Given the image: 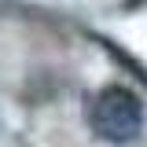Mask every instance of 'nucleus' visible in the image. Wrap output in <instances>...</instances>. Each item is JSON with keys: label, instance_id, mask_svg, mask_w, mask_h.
Here are the masks:
<instances>
[{"label": "nucleus", "instance_id": "1", "mask_svg": "<svg viewBox=\"0 0 147 147\" xmlns=\"http://www.w3.org/2000/svg\"><path fill=\"white\" fill-rule=\"evenodd\" d=\"M88 121H92L99 140H107V144H132L140 136V129H144V103L125 85H110V88H103L92 99Z\"/></svg>", "mask_w": 147, "mask_h": 147}]
</instances>
